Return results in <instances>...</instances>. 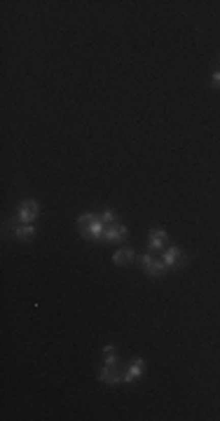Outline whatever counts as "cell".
<instances>
[{"label": "cell", "instance_id": "obj_1", "mask_svg": "<svg viewBox=\"0 0 220 421\" xmlns=\"http://www.w3.org/2000/svg\"><path fill=\"white\" fill-rule=\"evenodd\" d=\"M40 215V204L35 202V199H23L21 206H19V213L17 218L21 220V222H26V225H33V220Z\"/></svg>", "mask_w": 220, "mask_h": 421}, {"label": "cell", "instance_id": "obj_2", "mask_svg": "<svg viewBox=\"0 0 220 421\" xmlns=\"http://www.w3.org/2000/svg\"><path fill=\"white\" fill-rule=\"evenodd\" d=\"M141 265H143L145 274H148V276H152V278L162 276L164 271L169 269V267L164 265V260H152V255H143V258H141Z\"/></svg>", "mask_w": 220, "mask_h": 421}, {"label": "cell", "instance_id": "obj_3", "mask_svg": "<svg viewBox=\"0 0 220 421\" xmlns=\"http://www.w3.org/2000/svg\"><path fill=\"white\" fill-rule=\"evenodd\" d=\"M82 234L87 239H103V234H105V222L99 218V215H94V220L89 222V227H85L82 230Z\"/></svg>", "mask_w": 220, "mask_h": 421}, {"label": "cell", "instance_id": "obj_4", "mask_svg": "<svg viewBox=\"0 0 220 421\" xmlns=\"http://www.w3.org/2000/svg\"><path fill=\"white\" fill-rule=\"evenodd\" d=\"M167 239H169V234H167V230H162V227H152L150 230V250H162L164 248V243H167Z\"/></svg>", "mask_w": 220, "mask_h": 421}, {"label": "cell", "instance_id": "obj_5", "mask_svg": "<svg viewBox=\"0 0 220 421\" xmlns=\"http://www.w3.org/2000/svg\"><path fill=\"white\" fill-rule=\"evenodd\" d=\"M143 375V358H133V363L129 365V370L122 375V381H127V384H133V381L139 379Z\"/></svg>", "mask_w": 220, "mask_h": 421}, {"label": "cell", "instance_id": "obj_6", "mask_svg": "<svg viewBox=\"0 0 220 421\" xmlns=\"http://www.w3.org/2000/svg\"><path fill=\"white\" fill-rule=\"evenodd\" d=\"M99 381L105 386H115L117 381H122V375H117V370L113 365H103V370L99 372Z\"/></svg>", "mask_w": 220, "mask_h": 421}, {"label": "cell", "instance_id": "obj_7", "mask_svg": "<svg viewBox=\"0 0 220 421\" xmlns=\"http://www.w3.org/2000/svg\"><path fill=\"white\" fill-rule=\"evenodd\" d=\"M127 227L124 225H108L105 227V234H103V239L105 241H122V239L127 237Z\"/></svg>", "mask_w": 220, "mask_h": 421}, {"label": "cell", "instance_id": "obj_8", "mask_svg": "<svg viewBox=\"0 0 220 421\" xmlns=\"http://www.w3.org/2000/svg\"><path fill=\"white\" fill-rule=\"evenodd\" d=\"M131 260H133L131 248H117L115 255H113V262H115V265H129Z\"/></svg>", "mask_w": 220, "mask_h": 421}, {"label": "cell", "instance_id": "obj_9", "mask_svg": "<svg viewBox=\"0 0 220 421\" xmlns=\"http://www.w3.org/2000/svg\"><path fill=\"white\" fill-rule=\"evenodd\" d=\"M14 237H17L19 241H31V239L35 237V227H33V225L19 227V230H14Z\"/></svg>", "mask_w": 220, "mask_h": 421}, {"label": "cell", "instance_id": "obj_10", "mask_svg": "<svg viewBox=\"0 0 220 421\" xmlns=\"http://www.w3.org/2000/svg\"><path fill=\"white\" fill-rule=\"evenodd\" d=\"M162 260H164V265H167V267H174L176 262L180 260V248H178V246H171V248L164 253Z\"/></svg>", "mask_w": 220, "mask_h": 421}, {"label": "cell", "instance_id": "obj_11", "mask_svg": "<svg viewBox=\"0 0 220 421\" xmlns=\"http://www.w3.org/2000/svg\"><path fill=\"white\" fill-rule=\"evenodd\" d=\"M94 220L92 213H82L80 218H77V225H80V230H85V227H89V222Z\"/></svg>", "mask_w": 220, "mask_h": 421}, {"label": "cell", "instance_id": "obj_12", "mask_svg": "<svg viewBox=\"0 0 220 421\" xmlns=\"http://www.w3.org/2000/svg\"><path fill=\"white\" fill-rule=\"evenodd\" d=\"M101 220H103L105 225H113V222H115V211H110V208H108V211L101 215Z\"/></svg>", "mask_w": 220, "mask_h": 421}, {"label": "cell", "instance_id": "obj_13", "mask_svg": "<svg viewBox=\"0 0 220 421\" xmlns=\"http://www.w3.org/2000/svg\"><path fill=\"white\" fill-rule=\"evenodd\" d=\"M211 85H213V87H220V70H215L213 75H211Z\"/></svg>", "mask_w": 220, "mask_h": 421}, {"label": "cell", "instance_id": "obj_14", "mask_svg": "<svg viewBox=\"0 0 220 421\" xmlns=\"http://www.w3.org/2000/svg\"><path fill=\"white\" fill-rule=\"evenodd\" d=\"M103 356H115V346H113V344L103 346Z\"/></svg>", "mask_w": 220, "mask_h": 421}]
</instances>
